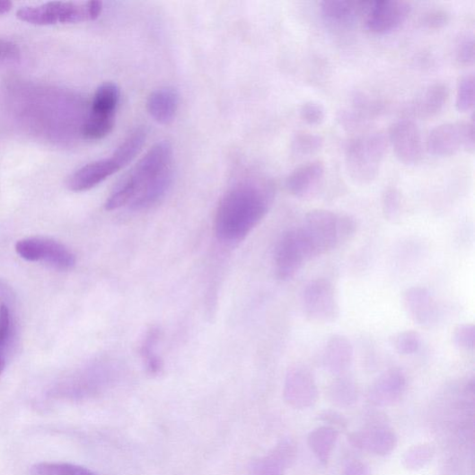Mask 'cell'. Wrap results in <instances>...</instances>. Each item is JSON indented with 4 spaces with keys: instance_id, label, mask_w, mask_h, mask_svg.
Wrapping results in <instances>:
<instances>
[{
    "instance_id": "obj_43",
    "label": "cell",
    "mask_w": 475,
    "mask_h": 475,
    "mask_svg": "<svg viewBox=\"0 0 475 475\" xmlns=\"http://www.w3.org/2000/svg\"><path fill=\"white\" fill-rule=\"evenodd\" d=\"M344 475H372V471L366 463L353 461L347 465Z\"/></svg>"
},
{
    "instance_id": "obj_2",
    "label": "cell",
    "mask_w": 475,
    "mask_h": 475,
    "mask_svg": "<svg viewBox=\"0 0 475 475\" xmlns=\"http://www.w3.org/2000/svg\"><path fill=\"white\" fill-rule=\"evenodd\" d=\"M275 188L267 180H246L232 187L221 199L215 218L217 239L233 245L243 241L272 207Z\"/></svg>"
},
{
    "instance_id": "obj_38",
    "label": "cell",
    "mask_w": 475,
    "mask_h": 475,
    "mask_svg": "<svg viewBox=\"0 0 475 475\" xmlns=\"http://www.w3.org/2000/svg\"><path fill=\"white\" fill-rule=\"evenodd\" d=\"M286 468L272 453L255 462L253 475H284Z\"/></svg>"
},
{
    "instance_id": "obj_29",
    "label": "cell",
    "mask_w": 475,
    "mask_h": 475,
    "mask_svg": "<svg viewBox=\"0 0 475 475\" xmlns=\"http://www.w3.org/2000/svg\"><path fill=\"white\" fill-rule=\"evenodd\" d=\"M30 475H99L92 470L66 462H41L34 465Z\"/></svg>"
},
{
    "instance_id": "obj_13",
    "label": "cell",
    "mask_w": 475,
    "mask_h": 475,
    "mask_svg": "<svg viewBox=\"0 0 475 475\" xmlns=\"http://www.w3.org/2000/svg\"><path fill=\"white\" fill-rule=\"evenodd\" d=\"M17 17L23 22L36 25L75 23L86 21L84 5L70 3H48L39 7H24L17 12Z\"/></svg>"
},
{
    "instance_id": "obj_30",
    "label": "cell",
    "mask_w": 475,
    "mask_h": 475,
    "mask_svg": "<svg viewBox=\"0 0 475 475\" xmlns=\"http://www.w3.org/2000/svg\"><path fill=\"white\" fill-rule=\"evenodd\" d=\"M435 449L431 444H418L411 446L402 458L403 466L409 471L422 470L433 460Z\"/></svg>"
},
{
    "instance_id": "obj_1",
    "label": "cell",
    "mask_w": 475,
    "mask_h": 475,
    "mask_svg": "<svg viewBox=\"0 0 475 475\" xmlns=\"http://www.w3.org/2000/svg\"><path fill=\"white\" fill-rule=\"evenodd\" d=\"M173 149L169 142H160L139 161L110 193L108 211L129 207L134 211L154 207L169 191L173 179Z\"/></svg>"
},
{
    "instance_id": "obj_20",
    "label": "cell",
    "mask_w": 475,
    "mask_h": 475,
    "mask_svg": "<svg viewBox=\"0 0 475 475\" xmlns=\"http://www.w3.org/2000/svg\"><path fill=\"white\" fill-rule=\"evenodd\" d=\"M450 93L448 84L440 81L429 84L411 101L410 114L423 119L437 116L448 102Z\"/></svg>"
},
{
    "instance_id": "obj_46",
    "label": "cell",
    "mask_w": 475,
    "mask_h": 475,
    "mask_svg": "<svg viewBox=\"0 0 475 475\" xmlns=\"http://www.w3.org/2000/svg\"><path fill=\"white\" fill-rule=\"evenodd\" d=\"M6 366V360L4 356H0V375L4 373Z\"/></svg>"
},
{
    "instance_id": "obj_40",
    "label": "cell",
    "mask_w": 475,
    "mask_h": 475,
    "mask_svg": "<svg viewBox=\"0 0 475 475\" xmlns=\"http://www.w3.org/2000/svg\"><path fill=\"white\" fill-rule=\"evenodd\" d=\"M451 13L444 9H432L425 13L420 19L421 24L428 30H439L451 21Z\"/></svg>"
},
{
    "instance_id": "obj_16",
    "label": "cell",
    "mask_w": 475,
    "mask_h": 475,
    "mask_svg": "<svg viewBox=\"0 0 475 475\" xmlns=\"http://www.w3.org/2000/svg\"><path fill=\"white\" fill-rule=\"evenodd\" d=\"M406 374L400 369H391L376 378L368 390V400L379 408L400 402L407 390Z\"/></svg>"
},
{
    "instance_id": "obj_41",
    "label": "cell",
    "mask_w": 475,
    "mask_h": 475,
    "mask_svg": "<svg viewBox=\"0 0 475 475\" xmlns=\"http://www.w3.org/2000/svg\"><path fill=\"white\" fill-rule=\"evenodd\" d=\"M318 420L325 426L345 431L347 429L348 422L347 418L340 412L333 409H324L318 415Z\"/></svg>"
},
{
    "instance_id": "obj_14",
    "label": "cell",
    "mask_w": 475,
    "mask_h": 475,
    "mask_svg": "<svg viewBox=\"0 0 475 475\" xmlns=\"http://www.w3.org/2000/svg\"><path fill=\"white\" fill-rule=\"evenodd\" d=\"M284 396L286 403L296 409L315 406L319 390L312 374L303 367L291 368L286 374Z\"/></svg>"
},
{
    "instance_id": "obj_12",
    "label": "cell",
    "mask_w": 475,
    "mask_h": 475,
    "mask_svg": "<svg viewBox=\"0 0 475 475\" xmlns=\"http://www.w3.org/2000/svg\"><path fill=\"white\" fill-rule=\"evenodd\" d=\"M411 9V4L405 0L372 2L365 17L366 28L374 34L392 32L407 20Z\"/></svg>"
},
{
    "instance_id": "obj_21",
    "label": "cell",
    "mask_w": 475,
    "mask_h": 475,
    "mask_svg": "<svg viewBox=\"0 0 475 475\" xmlns=\"http://www.w3.org/2000/svg\"><path fill=\"white\" fill-rule=\"evenodd\" d=\"M372 2L352 0H325L321 4L324 20L337 26H350L358 19H365Z\"/></svg>"
},
{
    "instance_id": "obj_11",
    "label": "cell",
    "mask_w": 475,
    "mask_h": 475,
    "mask_svg": "<svg viewBox=\"0 0 475 475\" xmlns=\"http://www.w3.org/2000/svg\"><path fill=\"white\" fill-rule=\"evenodd\" d=\"M119 372L110 365H101L87 370L63 386L60 394L73 400L93 397L113 384Z\"/></svg>"
},
{
    "instance_id": "obj_44",
    "label": "cell",
    "mask_w": 475,
    "mask_h": 475,
    "mask_svg": "<svg viewBox=\"0 0 475 475\" xmlns=\"http://www.w3.org/2000/svg\"><path fill=\"white\" fill-rule=\"evenodd\" d=\"M15 54V48L13 45L0 44V58L13 57Z\"/></svg>"
},
{
    "instance_id": "obj_33",
    "label": "cell",
    "mask_w": 475,
    "mask_h": 475,
    "mask_svg": "<svg viewBox=\"0 0 475 475\" xmlns=\"http://www.w3.org/2000/svg\"><path fill=\"white\" fill-rule=\"evenodd\" d=\"M383 212L389 221H397L401 214V197L396 188H387L383 194Z\"/></svg>"
},
{
    "instance_id": "obj_42",
    "label": "cell",
    "mask_w": 475,
    "mask_h": 475,
    "mask_svg": "<svg viewBox=\"0 0 475 475\" xmlns=\"http://www.w3.org/2000/svg\"><path fill=\"white\" fill-rule=\"evenodd\" d=\"M11 332V315L5 304L0 305V356H4V347Z\"/></svg>"
},
{
    "instance_id": "obj_23",
    "label": "cell",
    "mask_w": 475,
    "mask_h": 475,
    "mask_svg": "<svg viewBox=\"0 0 475 475\" xmlns=\"http://www.w3.org/2000/svg\"><path fill=\"white\" fill-rule=\"evenodd\" d=\"M180 96L172 88H162L149 96L147 109L150 116L162 125L171 124L176 118Z\"/></svg>"
},
{
    "instance_id": "obj_3",
    "label": "cell",
    "mask_w": 475,
    "mask_h": 475,
    "mask_svg": "<svg viewBox=\"0 0 475 475\" xmlns=\"http://www.w3.org/2000/svg\"><path fill=\"white\" fill-rule=\"evenodd\" d=\"M356 229V221L349 215L315 209L305 215L299 231L315 259L350 241Z\"/></svg>"
},
{
    "instance_id": "obj_39",
    "label": "cell",
    "mask_w": 475,
    "mask_h": 475,
    "mask_svg": "<svg viewBox=\"0 0 475 475\" xmlns=\"http://www.w3.org/2000/svg\"><path fill=\"white\" fill-rule=\"evenodd\" d=\"M339 121L346 130L350 132H360L365 128L368 123L365 115L360 114L356 110L339 111Z\"/></svg>"
},
{
    "instance_id": "obj_18",
    "label": "cell",
    "mask_w": 475,
    "mask_h": 475,
    "mask_svg": "<svg viewBox=\"0 0 475 475\" xmlns=\"http://www.w3.org/2000/svg\"><path fill=\"white\" fill-rule=\"evenodd\" d=\"M324 175L325 165L321 161L307 162L296 167L288 176L286 188L296 198H310L318 190Z\"/></svg>"
},
{
    "instance_id": "obj_6",
    "label": "cell",
    "mask_w": 475,
    "mask_h": 475,
    "mask_svg": "<svg viewBox=\"0 0 475 475\" xmlns=\"http://www.w3.org/2000/svg\"><path fill=\"white\" fill-rule=\"evenodd\" d=\"M302 307L307 318L318 323H330L340 316L337 291L326 278H316L302 293Z\"/></svg>"
},
{
    "instance_id": "obj_9",
    "label": "cell",
    "mask_w": 475,
    "mask_h": 475,
    "mask_svg": "<svg viewBox=\"0 0 475 475\" xmlns=\"http://www.w3.org/2000/svg\"><path fill=\"white\" fill-rule=\"evenodd\" d=\"M16 253L24 260L47 262L50 266L68 270L75 267L76 259L63 243L48 238H27L15 245Z\"/></svg>"
},
{
    "instance_id": "obj_4",
    "label": "cell",
    "mask_w": 475,
    "mask_h": 475,
    "mask_svg": "<svg viewBox=\"0 0 475 475\" xmlns=\"http://www.w3.org/2000/svg\"><path fill=\"white\" fill-rule=\"evenodd\" d=\"M388 141L383 132L359 134L347 143L345 150L347 172L360 185L372 183L378 176Z\"/></svg>"
},
{
    "instance_id": "obj_27",
    "label": "cell",
    "mask_w": 475,
    "mask_h": 475,
    "mask_svg": "<svg viewBox=\"0 0 475 475\" xmlns=\"http://www.w3.org/2000/svg\"><path fill=\"white\" fill-rule=\"evenodd\" d=\"M147 137V131L144 128H136L119 145L114 153L115 158L124 169L138 154L144 147Z\"/></svg>"
},
{
    "instance_id": "obj_17",
    "label": "cell",
    "mask_w": 475,
    "mask_h": 475,
    "mask_svg": "<svg viewBox=\"0 0 475 475\" xmlns=\"http://www.w3.org/2000/svg\"><path fill=\"white\" fill-rule=\"evenodd\" d=\"M120 170L122 166L115 156L111 155L110 158L83 166L69 178L67 187L72 191H86L95 188Z\"/></svg>"
},
{
    "instance_id": "obj_28",
    "label": "cell",
    "mask_w": 475,
    "mask_h": 475,
    "mask_svg": "<svg viewBox=\"0 0 475 475\" xmlns=\"http://www.w3.org/2000/svg\"><path fill=\"white\" fill-rule=\"evenodd\" d=\"M324 139L321 136L306 131L295 134L292 142V153L295 157L303 158L318 153L323 146Z\"/></svg>"
},
{
    "instance_id": "obj_35",
    "label": "cell",
    "mask_w": 475,
    "mask_h": 475,
    "mask_svg": "<svg viewBox=\"0 0 475 475\" xmlns=\"http://www.w3.org/2000/svg\"><path fill=\"white\" fill-rule=\"evenodd\" d=\"M271 453L287 469L296 459L297 444L292 438H285L275 446Z\"/></svg>"
},
{
    "instance_id": "obj_26",
    "label": "cell",
    "mask_w": 475,
    "mask_h": 475,
    "mask_svg": "<svg viewBox=\"0 0 475 475\" xmlns=\"http://www.w3.org/2000/svg\"><path fill=\"white\" fill-rule=\"evenodd\" d=\"M160 339V330L152 327L146 333L141 347V356L145 368L153 376L159 375L163 371V360L156 353Z\"/></svg>"
},
{
    "instance_id": "obj_37",
    "label": "cell",
    "mask_w": 475,
    "mask_h": 475,
    "mask_svg": "<svg viewBox=\"0 0 475 475\" xmlns=\"http://www.w3.org/2000/svg\"><path fill=\"white\" fill-rule=\"evenodd\" d=\"M453 341L460 349L473 350L475 347L474 325L464 323L456 326L453 333Z\"/></svg>"
},
{
    "instance_id": "obj_34",
    "label": "cell",
    "mask_w": 475,
    "mask_h": 475,
    "mask_svg": "<svg viewBox=\"0 0 475 475\" xmlns=\"http://www.w3.org/2000/svg\"><path fill=\"white\" fill-rule=\"evenodd\" d=\"M301 119L307 125H321L326 119V110L322 104L316 101H306L299 110Z\"/></svg>"
},
{
    "instance_id": "obj_5",
    "label": "cell",
    "mask_w": 475,
    "mask_h": 475,
    "mask_svg": "<svg viewBox=\"0 0 475 475\" xmlns=\"http://www.w3.org/2000/svg\"><path fill=\"white\" fill-rule=\"evenodd\" d=\"M120 101V89L115 83H104L97 90L89 118L84 123L82 134L91 141H99L113 130Z\"/></svg>"
},
{
    "instance_id": "obj_22",
    "label": "cell",
    "mask_w": 475,
    "mask_h": 475,
    "mask_svg": "<svg viewBox=\"0 0 475 475\" xmlns=\"http://www.w3.org/2000/svg\"><path fill=\"white\" fill-rule=\"evenodd\" d=\"M354 349L351 342L342 334H333L323 351V366L331 374L344 375L351 367Z\"/></svg>"
},
{
    "instance_id": "obj_45",
    "label": "cell",
    "mask_w": 475,
    "mask_h": 475,
    "mask_svg": "<svg viewBox=\"0 0 475 475\" xmlns=\"http://www.w3.org/2000/svg\"><path fill=\"white\" fill-rule=\"evenodd\" d=\"M13 5L10 2H4V0H0V14H5L9 13Z\"/></svg>"
},
{
    "instance_id": "obj_10",
    "label": "cell",
    "mask_w": 475,
    "mask_h": 475,
    "mask_svg": "<svg viewBox=\"0 0 475 475\" xmlns=\"http://www.w3.org/2000/svg\"><path fill=\"white\" fill-rule=\"evenodd\" d=\"M387 141L404 164L420 163L425 154L424 141L420 129L410 119H400L389 128Z\"/></svg>"
},
{
    "instance_id": "obj_15",
    "label": "cell",
    "mask_w": 475,
    "mask_h": 475,
    "mask_svg": "<svg viewBox=\"0 0 475 475\" xmlns=\"http://www.w3.org/2000/svg\"><path fill=\"white\" fill-rule=\"evenodd\" d=\"M348 442L358 451L385 457L396 450L398 436L387 426L370 427L351 433Z\"/></svg>"
},
{
    "instance_id": "obj_36",
    "label": "cell",
    "mask_w": 475,
    "mask_h": 475,
    "mask_svg": "<svg viewBox=\"0 0 475 475\" xmlns=\"http://www.w3.org/2000/svg\"><path fill=\"white\" fill-rule=\"evenodd\" d=\"M455 61L462 66H471L474 62V38L472 35L462 36L455 47Z\"/></svg>"
},
{
    "instance_id": "obj_31",
    "label": "cell",
    "mask_w": 475,
    "mask_h": 475,
    "mask_svg": "<svg viewBox=\"0 0 475 475\" xmlns=\"http://www.w3.org/2000/svg\"><path fill=\"white\" fill-rule=\"evenodd\" d=\"M474 105V75L467 74L462 75L457 84L456 108L465 113Z\"/></svg>"
},
{
    "instance_id": "obj_8",
    "label": "cell",
    "mask_w": 475,
    "mask_h": 475,
    "mask_svg": "<svg viewBox=\"0 0 475 475\" xmlns=\"http://www.w3.org/2000/svg\"><path fill=\"white\" fill-rule=\"evenodd\" d=\"M313 260L310 249L304 242L299 229L286 233L279 239L274 254V271L279 281L294 278L303 266Z\"/></svg>"
},
{
    "instance_id": "obj_32",
    "label": "cell",
    "mask_w": 475,
    "mask_h": 475,
    "mask_svg": "<svg viewBox=\"0 0 475 475\" xmlns=\"http://www.w3.org/2000/svg\"><path fill=\"white\" fill-rule=\"evenodd\" d=\"M393 344L400 354L405 356L413 355L420 350L422 338L415 330H405L396 335Z\"/></svg>"
},
{
    "instance_id": "obj_7",
    "label": "cell",
    "mask_w": 475,
    "mask_h": 475,
    "mask_svg": "<svg viewBox=\"0 0 475 475\" xmlns=\"http://www.w3.org/2000/svg\"><path fill=\"white\" fill-rule=\"evenodd\" d=\"M474 143L472 122L445 123L437 126L429 133L427 149L435 156H451L461 150L473 153Z\"/></svg>"
},
{
    "instance_id": "obj_19",
    "label": "cell",
    "mask_w": 475,
    "mask_h": 475,
    "mask_svg": "<svg viewBox=\"0 0 475 475\" xmlns=\"http://www.w3.org/2000/svg\"><path fill=\"white\" fill-rule=\"evenodd\" d=\"M407 314L418 325L431 326L437 319V304L431 293L424 287L414 286L402 295Z\"/></svg>"
},
{
    "instance_id": "obj_25",
    "label": "cell",
    "mask_w": 475,
    "mask_h": 475,
    "mask_svg": "<svg viewBox=\"0 0 475 475\" xmlns=\"http://www.w3.org/2000/svg\"><path fill=\"white\" fill-rule=\"evenodd\" d=\"M328 399L339 408H350L358 399V389L355 381L347 376H337L328 388Z\"/></svg>"
},
{
    "instance_id": "obj_24",
    "label": "cell",
    "mask_w": 475,
    "mask_h": 475,
    "mask_svg": "<svg viewBox=\"0 0 475 475\" xmlns=\"http://www.w3.org/2000/svg\"><path fill=\"white\" fill-rule=\"evenodd\" d=\"M339 436V431L327 426L315 428L307 436L310 449L321 464H328Z\"/></svg>"
}]
</instances>
